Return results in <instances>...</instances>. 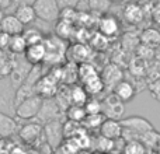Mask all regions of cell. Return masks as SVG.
I'll use <instances>...</instances> for the list:
<instances>
[{
    "label": "cell",
    "mask_w": 160,
    "mask_h": 154,
    "mask_svg": "<svg viewBox=\"0 0 160 154\" xmlns=\"http://www.w3.org/2000/svg\"><path fill=\"white\" fill-rule=\"evenodd\" d=\"M88 99L87 93L82 85H70V105H83Z\"/></svg>",
    "instance_id": "obj_25"
},
{
    "label": "cell",
    "mask_w": 160,
    "mask_h": 154,
    "mask_svg": "<svg viewBox=\"0 0 160 154\" xmlns=\"http://www.w3.org/2000/svg\"><path fill=\"white\" fill-rule=\"evenodd\" d=\"M105 121V116L102 113H96V115H86L84 119L82 121V128L86 132H93V130H98L101 123Z\"/></svg>",
    "instance_id": "obj_22"
},
{
    "label": "cell",
    "mask_w": 160,
    "mask_h": 154,
    "mask_svg": "<svg viewBox=\"0 0 160 154\" xmlns=\"http://www.w3.org/2000/svg\"><path fill=\"white\" fill-rule=\"evenodd\" d=\"M149 88H150V93L155 95V98L160 101V79H156L155 81L150 83Z\"/></svg>",
    "instance_id": "obj_36"
},
{
    "label": "cell",
    "mask_w": 160,
    "mask_h": 154,
    "mask_svg": "<svg viewBox=\"0 0 160 154\" xmlns=\"http://www.w3.org/2000/svg\"><path fill=\"white\" fill-rule=\"evenodd\" d=\"M55 30H56V34H55V35L58 36V38H61V39H63V41H66V39L70 38V35H72V32H73V24H69V22H66V21L58 20Z\"/></svg>",
    "instance_id": "obj_30"
},
{
    "label": "cell",
    "mask_w": 160,
    "mask_h": 154,
    "mask_svg": "<svg viewBox=\"0 0 160 154\" xmlns=\"http://www.w3.org/2000/svg\"><path fill=\"white\" fill-rule=\"evenodd\" d=\"M94 154H100V153H94Z\"/></svg>",
    "instance_id": "obj_42"
},
{
    "label": "cell",
    "mask_w": 160,
    "mask_h": 154,
    "mask_svg": "<svg viewBox=\"0 0 160 154\" xmlns=\"http://www.w3.org/2000/svg\"><path fill=\"white\" fill-rule=\"evenodd\" d=\"M82 87L84 88V91L87 93V95H98L100 93H102V90H104V83H102L101 77H100V75L91 77V79L86 80V81L82 83Z\"/></svg>",
    "instance_id": "obj_21"
},
{
    "label": "cell",
    "mask_w": 160,
    "mask_h": 154,
    "mask_svg": "<svg viewBox=\"0 0 160 154\" xmlns=\"http://www.w3.org/2000/svg\"><path fill=\"white\" fill-rule=\"evenodd\" d=\"M22 38H24L27 46L30 45H37V44H42L44 41V34L38 30V28H24L22 31Z\"/></svg>",
    "instance_id": "obj_24"
},
{
    "label": "cell",
    "mask_w": 160,
    "mask_h": 154,
    "mask_svg": "<svg viewBox=\"0 0 160 154\" xmlns=\"http://www.w3.org/2000/svg\"><path fill=\"white\" fill-rule=\"evenodd\" d=\"M42 136L45 139V143L51 147V150L58 149V146L63 142V129H62V122L51 121L48 123L42 125Z\"/></svg>",
    "instance_id": "obj_5"
},
{
    "label": "cell",
    "mask_w": 160,
    "mask_h": 154,
    "mask_svg": "<svg viewBox=\"0 0 160 154\" xmlns=\"http://www.w3.org/2000/svg\"><path fill=\"white\" fill-rule=\"evenodd\" d=\"M14 16H16V18L18 20L24 27L25 25H31L37 20L35 11H34L32 6L28 4V3H22V4H20L18 7L16 8V11H14Z\"/></svg>",
    "instance_id": "obj_17"
},
{
    "label": "cell",
    "mask_w": 160,
    "mask_h": 154,
    "mask_svg": "<svg viewBox=\"0 0 160 154\" xmlns=\"http://www.w3.org/2000/svg\"><path fill=\"white\" fill-rule=\"evenodd\" d=\"M65 116H66L68 121L82 123V121L86 116V111H84V108L80 107V105H69V107L65 109Z\"/></svg>",
    "instance_id": "obj_27"
},
{
    "label": "cell",
    "mask_w": 160,
    "mask_h": 154,
    "mask_svg": "<svg viewBox=\"0 0 160 154\" xmlns=\"http://www.w3.org/2000/svg\"><path fill=\"white\" fill-rule=\"evenodd\" d=\"M108 2H111V3H114V2H121V0H108Z\"/></svg>",
    "instance_id": "obj_40"
},
{
    "label": "cell",
    "mask_w": 160,
    "mask_h": 154,
    "mask_svg": "<svg viewBox=\"0 0 160 154\" xmlns=\"http://www.w3.org/2000/svg\"><path fill=\"white\" fill-rule=\"evenodd\" d=\"M112 93L125 104V102L131 101V99L135 97L136 90H135V85L131 81H128V80H121V81L112 88Z\"/></svg>",
    "instance_id": "obj_16"
},
{
    "label": "cell",
    "mask_w": 160,
    "mask_h": 154,
    "mask_svg": "<svg viewBox=\"0 0 160 154\" xmlns=\"http://www.w3.org/2000/svg\"><path fill=\"white\" fill-rule=\"evenodd\" d=\"M17 132V122L11 116L0 112V137L8 139Z\"/></svg>",
    "instance_id": "obj_19"
},
{
    "label": "cell",
    "mask_w": 160,
    "mask_h": 154,
    "mask_svg": "<svg viewBox=\"0 0 160 154\" xmlns=\"http://www.w3.org/2000/svg\"><path fill=\"white\" fill-rule=\"evenodd\" d=\"M2 17H3V10L0 8V18H2Z\"/></svg>",
    "instance_id": "obj_39"
},
{
    "label": "cell",
    "mask_w": 160,
    "mask_h": 154,
    "mask_svg": "<svg viewBox=\"0 0 160 154\" xmlns=\"http://www.w3.org/2000/svg\"><path fill=\"white\" fill-rule=\"evenodd\" d=\"M13 65L14 59H11L10 56L4 55V53H0V80H3L6 76L11 75Z\"/></svg>",
    "instance_id": "obj_31"
},
{
    "label": "cell",
    "mask_w": 160,
    "mask_h": 154,
    "mask_svg": "<svg viewBox=\"0 0 160 154\" xmlns=\"http://www.w3.org/2000/svg\"><path fill=\"white\" fill-rule=\"evenodd\" d=\"M58 90H59V83L55 79H52L49 75L41 76L38 81L35 83V94L38 97H41L42 99L55 98Z\"/></svg>",
    "instance_id": "obj_7"
},
{
    "label": "cell",
    "mask_w": 160,
    "mask_h": 154,
    "mask_svg": "<svg viewBox=\"0 0 160 154\" xmlns=\"http://www.w3.org/2000/svg\"><path fill=\"white\" fill-rule=\"evenodd\" d=\"M122 16L124 20L131 25H138L143 21L145 13L139 2H129L125 4L124 10H122Z\"/></svg>",
    "instance_id": "obj_10"
},
{
    "label": "cell",
    "mask_w": 160,
    "mask_h": 154,
    "mask_svg": "<svg viewBox=\"0 0 160 154\" xmlns=\"http://www.w3.org/2000/svg\"><path fill=\"white\" fill-rule=\"evenodd\" d=\"M98 73H97L96 67H94V65L88 63V62H86V63H80L78 65V77L80 79V81H86V80L91 79V77L97 76Z\"/></svg>",
    "instance_id": "obj_28"
},
{
    "label": "cell",
    "mask_w": 160,
    "mask_h": 154,
    "mask_svg": "<svg viewBox=\"0 0 160 154\" xmlns=\"http://www.w3.org/2000/svg\"><path fill=\"white\" fill-rule=\"evenodd\" d=\"M25 49H27V44H25L21 34L10 36V42H8L7 51L11 55H22V53L25 52Z\"/></svg>",
    "instance_id": "obj_23"
},
{
    "label": "cell",
    "mask_w": 160,
    "mask_h": 154,
    "mask_svg": "<svg viewBox=\"0 0 160 154\" xmlns=\"http://www.w3.org/2000/svg\"><path fill=\"white\" fill-rule=\"evenodd\" d=\"M145 146L146 150H153V152H160V133L156 132L155 129L149 130V132L143 133L141 137L138 139Z\"/></svg>",
    "instance_id": "obj_20"
},
{
    "label": "cell",
    "mask_w": 160,
    "mask_h": 154,
    "mask_svg": "<svg viewBox=\"0 0 160 154\" xmlns=\"http://www.w3.org/2000/svg\"><path fill=\"white\" fill-rule=\"evenodd\" d=\"M119 123L122 126V136L121 139L124 142L138 140L143 133L153 130V125L142 116H129V118L119 119Z\"/></svg>",
    "instance_id": "obj_1"
},
{
    "label": "cell",
    "mask_w": 160,
    "mask_h": 154,
    "mask_svg": "<svg viewBox=\"0 0 160 154\" xmlns=\"http://www.w3.org/2000/svg\"><path fill=\"white\" fill-rule=\"evenodd\" d=\"M0 31L10 36L18 35L22 34L24 25L16 18L14 14H3V17L0 18Z\"/></svg>",
    "instance_id": "obj_12"
},
{
    "label": "cell",
    "mask_w": 160,
    "mask_h": 154,
    "mask_svg": "<svg viewBox=\"0 0 160 154\" xmlns=\"http://www.w3.org/2000/svg\"><path fill=\"white\" fill-rule=\"evenodd\" d=\"M91 144L94 146V150L96 153L100 154H108L111 152H114V140H110V139L102 137L101 135H98L94 142H91Z\"/></svg>",
    "instance_id": "obj_26"
},
{
    "label": "cell",
    "mask_w": 160,
    "mask_h": 154,
    "mask_svg": "<svg viewBox=\"0 0 160 154\" xmlns=\"http://www.w3.org/2000/svg\"><path fill=\"white\" fill-rule=\"evenodd\" d=\"M24 59L30 66H41L45 59V46L44 44H37L27 46L25 52L22 53Z\"/></svg>",
    "instance_id": "obj_14"
},
{
    "label": "cell",
    "mask_w": 160,
    "mask_h": 154,
    "mask_svg": "<svg viewBox=\"0 0 160 154\" xmlns=\"http://www.w3.org/2000/svg\"><path fill=\"white\" fill-rule=\"evenodd\" d=\"M100 77H101L102 83H104V87L108 85V87H111V88H114L121 80H124L121 69L114 63L107 65V66L104 67V70H102V75Z\"/></svg>",
    "instance_id": "obj_15"
},
{
    "label": "cell",
    "mask_w": 160,
    "mask_h": 154,
    "mask_svg": "<svg viewBox=\"0 0 160 154\" xmlns=\"http://www.w3.org/2000/svg\"><path fill=\"white\" fill-rule=\"evenodd\" d=\"M101 105H102L101 113L105 116V119H115V121H119V119L122 118V115H124L125 104L114 93L108 94L101 101Z\"/></svg>",
    "instance_id": "obj_6"
},
{
    "label": "cell",
    "mask_w": 160,
    "mask_h": 154,
    "mask_svg": "<svg viewBox=\"0 0 160 154\" xmlns=\"http://www.w3.org/2000/svg\"><path fill=\"white\" fill-rule=\"evenodd\" d=\"M80 2H82V0H56L59 10H62V8H68V7L78 8V6L80 4Z\"/></svg>",
    "instance_id": "obj_35"
},
{
    "label": "cell",
    "mask_w": 160,
    "mask_h": 154,
    "mask_svg": "<svg viewBox=\"0 0 160 154\" xmlns=\"http://www.w3.org/2000/svg\"><path fill=\"white\" fill-rule=\"evenodd\" d=\"M97 27H98V34L102 35L104 38H114V36H117L119 32V28H121L117 17L107 13L101 16Z\"/></svg>",
    "instance_id": "obj_9"
},
{
    "label": "cell",
    "mask_w": 160,
    "mask_h": 154,
    "mask_svg": "<svg viewBox=\"0 0 160 154\" xmlns=\"http://www.w3.org/2000/svg\"><path fill=\"white\" fill-rule=\"evenodd\" d=\"M32 8L35 11L37 18L45 22H56L59 20V10L56 0H34Z\"/></svg>",
    "instance_id": "obj_3"
},
{
    "label": "cell",
    "mask_w": 160,
    "mask_h": 154,
    "mask_svg": "<svg viewBox=\"0 0 160 154\" xmlns=\"http://www.w3.org/2000/svg\"><path fill=\"white\" fill-rule=\"evenodd\" d=\"M45 46V59L44 63L59 66L65 58H66L68 46L63 39L58 38L56 35H45L42 41Z\"/></svg>",
    "instance_id": "obj_2"
},
{
    "label": "cell",
    "mask_w": 160,
    "mask_h": 154,
    "mask_svg": "<svg viewBox=\"0 0 160 154\" xmlns=\"http://www.w3.org/2000/svg\"><path fill=\"white\" fill-rule=\"evenodd\" d=\"M139 44L149 48L160 46V30L148 27L139 34Z\"/></svg>",
    "instance_id": "obj_18"
},
{
    "label": "cell",
    "mask_w": 160,
    "mask_h": 154,
    "mask_svg": "<svg viewBox=\"0 0 160 154\" xmlns=\"http://www.w3.org/2000/svg\"><path fill=\"white\" fill-rule=\"evenodd\" d=\"M0 154H2V153H0Z\"/></svg>",
    "instance_id": "obj_43"
},
{
    "label": "cell",
    "mask_w": 160,
    "mask_h": 154,
    "mask_svg": "<svg viewBox=\"0 0 160 154\" xmlns=\"http://www.w3.org/2000/svg\"><path fill=\"white\" fill-rule=\"evenodd\" d=\"M66 56L72 63H86L91 58V49L84 44H75L73 46L68 48Z\"/></svg>",
    "instance_id": "obj_11"
},
{
    "label": "cell",
    "mask_w": 160,
    "mask_h": 154,
    "mask_svg": "<svg viewBox=\"0 0 160 154\" xmlns=\"http://www.w3.org/2000/svg\"><path fill=\"white\" fill-rule=\"evenodd\" d=\"M98 135H101L102 137H105V139H110V140L121 139L122 126H121V123H119V121H115V119H105L98 129Z\"/></svg>",
    "instance_id": "obj_13"
},
{
    "label": "cell",
    "mask_w": 160,
    "mask_h": 154,
    "mask_svg": "<svg viewBox=\"0 0 160 154\" xmlns=\"http://www.w3.org/2000/svg\"><path fill=\"white\" fill-rule=\"evenodd\" d=\"M17 132H18V137L24 143L35 144L42 137V125L39 122L30 121L22 125L20 129H17Z\"/></svg>",
    "instance_id": "obj_8"
},
{
    "label": "cell",
    "mask_w": 160,
    "mask_h": 154,
    "mask_svg": "<svg viewBox=\"0 0 160 154\" xmlns=\"http://www.w3.org/2000/svg\"><path fill=\"white\" fill-rule=\"evenodd\" d=\"M87 2L90 10H93L94 13L101 14V16L107 13L111 6V2H108V0H87Z\"/></svg>",
    "instance_id": "obj_33"
},
{
    "label": "cell",
    "mask_w": 160,
    "mask_h": 154,
    "mask_svg": "<svg viewBox=\"0 0 160 154\" xmlns=\"http://www.w3.org/2000/svg\"><path fill=\"white\" fill-rule=\"evenodd\" d=\"M8 42H10V35L2 32L0 31V51H6L8 48Z\"/></svg>",
    "instance_id": "obj_37"
},
{
    "label": "cell",
    "mask_w": 160,
    "mask_h": 154,
    "mask_svg": "<svg viewBox=\"0 0 160 154\" xmlns=\"http://www.w3.org/2000/svg\"><path fill=\"white\" fill-rule=\"evenodd\" d=\"M86 111V115H96V113H101L102 111V105H101V101L97 99L96 97H91L86 101V104L83 105Z\"/></svg>",
    "instance_id": "obj_32"
},
{
    "label": "cell",
    "mask_w": 160,
    "mask_h": 154,
    "mask_svg": "<svg viewBox=\"0 0 160 154\" xmlns=\"http://www.w3.org/2000/svg\"><path fill=\"white\" fill-rule=\"evenodd\" d=\"M42 107V98L38 95H32L30 98L22 99L16 105V116L22 121H32L38 116Z\"/></svg>",
    "instance_id": "obj_4"
},
{
    "label": "cell",
    "mask_w": 160,
    "mask_h": 154,
    "mask_svg": "<svg viewBox=\"0 0 160 154\" xmlns=\"http://www.w3.org/2000/svg\"><path fill=\"white\" fill-rule=\"evenodd\" d=\"M143 2H153V0H143Z\"/></svg>",
    "instance_id": "obj_41"
},
{
    "label": "cell",
    "mask_w": 160,
    "mask_h": 154,
    "mask_svg": "<svg viewBox=\"0 0 160 154\" xmlns=\"http://www.w3.org/2000/svg\"><path fill=\"white\" fill-rule=\"evenodd\" d=\"M150 16H152L153 21L160 24V0H153L150 4Z\"/></svg>",
    "instance_id": "obj_34"
},
{
    "label": "cell",
    "mask_w": 160,
    "mask_h": 154,
    "mask_svg": "<svg viewBox=\"0 0 160 154\" xmlns=\"http://www.w3.org/2000/svg\"><path fill=\"white\" fill-rule=\"evenodd\" d=\"M78 154H90V153H88V152H79Z\"/></svg>",
    "instance_id": "obj_38"
},
{
    "label": "cell",
    "mask_w": 160,
    "mask_h": 154,
    "mask_svg": "<svg viewBox=\"0 0 160 154\" xmlns=\"http://www.w3.org/2000/svg\"><path fill=\"white\" fill-rule=\"evenodd\" d=\"M148 150L145 149V146L138 140H131L125 142L124 147L121 150V154H146Z\"/></svg>",
    "instance_id": "obj_29"
}]
</instances>
